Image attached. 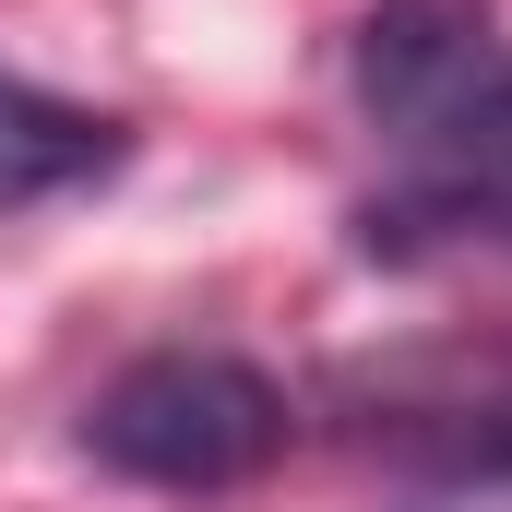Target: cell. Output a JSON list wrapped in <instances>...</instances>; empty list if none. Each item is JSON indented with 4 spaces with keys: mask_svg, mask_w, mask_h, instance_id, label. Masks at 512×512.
Listing matches in <instances>:
<instances>
[{
    "mask_svg": "<svg viewBox=\"0 0 512 512\" xmlns=\"http://www.w3.org/2000/svg\"><path fill=\"white\" fill-rule=\"evenodd\" d=\"M84 453L108 477H131V489L215 501V489H251L262 465L286 453V393L262 382L251 358L155 346V358H131L120 382L84 405Z\"/></svg>",
    "mask_w": 512,
    "mask_h": 512,
    "instance_id": "6da1fadb",
    "label": "cell"
},
{
    "mask_svg": "<svg viewBox=\"0 0 512 512\" xmlns=\"http://www.w3.org/2000/svg\"><path fill=\"white\" fill-rule=\"evenodd\" d=\"M393 155H405V179L358 215V251H370V262L512 251V60H501V48L405 131Z\"/></svg>",
    "mask_w": 512,
    "mask_h": 512,
    "instance_id": "7a4b0ae2",
    "label": "cell"
},
{
    "mask_svg": "<svg viewBox=\"0 0 512 512\" xmlns=\"http://www.w3.org/2000/svg\"><path fill=\"white\" fill-rule=\"evenodd\" d=\"M358 441L453 489L512 477V358H417L358 382Z\"/></svg>",
    "mask_w": 512,
    "mask_h": 512,
    "instance_id": "3957f363",
    "label": "cell"
},
{
    "mask_svg": "<svg viewBox=\"0 0 512 512\" xmlns=\"http://www.w3.org/2000/svg\"><path fill=\"white\" fill-rule=\"evenodd\" d=\"M477 60H489V24H477L465 0H382V12L358 24V108L405 143Z\"/></svg>",
    "mask_w": 512,
    "mask_h": 512,
    "instance_id": "277c9868",
    "label": "cell"
},
{
    "mask_svg": "<svg viewBox=\"0 0 512 512\" xmlns=\"http://www.w3.org/2000/svg\"><path fill=\"white\" fill-rule=\"evenodd\" d=\"M120 155H131V131L108 120V108H72V96L0 72V215H36V203L96 191Z\"/></svg>",
    "mask_w": 512,
    "mask_h": 512,
    "instance_id": "5b68a950",
    "label": "cell"
}]
</instances>
